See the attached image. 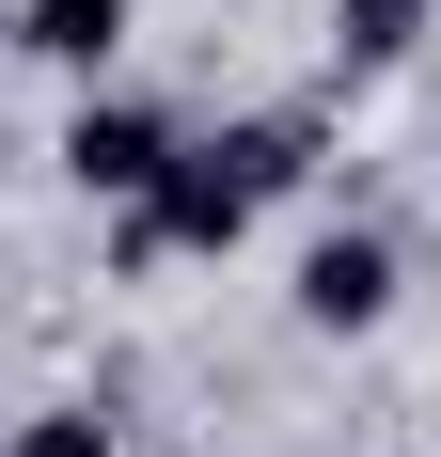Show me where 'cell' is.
<instances>
[{
  "label": "cell",
  "instance_id": "cell-6",
  "mask_svg": "<svg viewBox=\"0 0 441 457\" xmlns=\"http://www.w3.org/2000/svg\"><path fill=\"white\" fill-rule=\"evenodd\" d=\"M16 457H111V411H32V426H16Z\"/></svg>",
  "mask_w": 441,
  "mask_h": 457
},
{
  "label": "cell",
  "instance_id": "cell-7",
  "mask_svg": "<svg viewBox=\"0 0 441 457\" xmlns=\"http://www.w3.org/2000/svg\"><path fill=\"white\" fill-rule=\"evenodd\" d=\"M0 47H16V0H0Z\"/></svg>",
  "mask_w": 441,
  "mask_h": 457
},
{
  "label": "cell",
  "instance_id": "cell-1",
  "mask_svg": "<svg viewBox=\"0 0 441 457\" xmlns=\"http://www.w3.org/2000/svg\"><path fill=\"white\" fill-rule=\"evenodd\" d=\"M300 174H315V111H237V127L174 142V174L111 221V253H127V269H158V253H237L253 205H268V189H300Z\"/></svg>",
  "mask_w": 441,
  "mask_h": 457
},
{
  "label": "cell",
  "instance_id": "cell-8",
  "mask_svg": "<svg viewBox=\"0 0 441 457\" xmlns=\"http://www.w3.org/2000/svg\"><path fill=\"white\" fill-rule=\"evenodd\" d=\"M0 174H16V127H0Z\"/></svg>",
  "mask_w": 441,
  "mask_h": 457
},
{
  "label": "cell",
  "instance_id": "cell-2",
  "mask_svg": "<svg viewBox=\"0 0 441 457\" xmlns=\"http://www.w3.org/2000/svg\"><path fill=\"white\" fill-rule=\"evenodd\" d=\"M174 111H142V95H79V127H63V174H79V205H142V189L174 174Z\"/></svg>",
  "mask_w": 441,
  "mask_h": 457
},
{
  "label": "cell",
  "instance_id": "cell-5",
  "mask_svg": "<svg viewBox=\"0 0 441 457\" xmlns=\"http://www.w3.org/2000/svg\"><path fill=\"white\" fill-rule=\"evenodd\" d=\"M426 0H331V63H395Z\"/></svg>",
  "mask_w": 441,
  "mask_h": 457
},
{
  "label": "cell",
  "instance_id": "cell-4",
  "mask_svg": "<svg viewBox=\"0 0 441 457\" xmlns=\"http://www.w3.org/2000/svg\"><path fill=\"white\" fill-rule=\"evenodd\" d=\"M16 47H32V63H111V47H127V0H16Z\"/></svg>",
  "mask_w": 441,
  "mask_h": 457
},
{
  "label": "cell",
  "instance_id": "cell-3",
  "mask_svg": "<svg viewBox=\"0 0 441 457\" xmlns=\"http://www.w3.org/2000/svg\"><path fill=\"white\" fill-rule=\"evenodd\" d=\"M379 316H395V237H315V253H300V331H379Z\"/></svg>",
  "mask_w": 441,
  "mask_h": 457
}]
</instances>
